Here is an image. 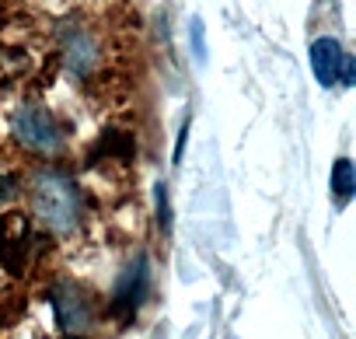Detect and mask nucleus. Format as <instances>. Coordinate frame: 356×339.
<instances>
[{"label": "nucleus", "instance_id": "obj_4", "mask_svg": "<svg viewBox=\"0 0 356 339\" xmlns=\"http://www.w3.org/2000/svg\"><path fill=\"white\" fill-rule=\"evenodd\" d=\"M29 221L22 214H8L0 217V255H4V266L11 276L25 273V259H29Z\"/></svg>", "mask_w": 356, "mask_h": 339}, {"label": "nucleus", "instance_id": "obj_7", "mask_svg": "<svg viewBox=\"0 0 356 339\" xmlns=\"http://www.w3.org/2000/svg\"><path fill=\"white\" fill-rule=\"evenodd\" d=\"M311 67H314V77L332 88L339 81V67H342V49L335 39H314L311 46Z\"/></svg>", "mask_w": 356, "mask_h": 339}, {"label": "nucleus", "instance_id": "obj_6", "mask_svg": "<svg viewBox=\"0 0 356 339\" xmlns=\"http://www.w3.org/2000/svg\"><path fill=\"white\" fill-rule=\"evenodd\" d=\"M63 60H67V67L74 74H91L95 63H98V49H95L91 36L81 32V29L63 32Z\"/></svg>", "mask_w": 356, "mask_h": 339}, {"label": "nucleus", "instance_id": "obj_12", "mask_svg": "<svg viewBox=\"0 0 356 339\" xmlns=\"http://www.w3.org/2000/svg\"><path fill=\"white\" fill-rule=\"evenodd\" d=\"M11 196H15V179L0 175V200H11Z\"/></svg>", "mask_w": 356, "mask_h": 339}, {"label": "nucleus", "instance_id": "obj_8", "mask_svg": "<svg viewBox=\"0 0 356 339\" xmlns=\"http://www.w3.org/2000/svg\"><path fill=\"white\" fill-rule=\"evenodd\" d=\"M332 193H335L339 203H346L356 193V172H353V161L349 157H339L335 168H332Z\"/></svg>", "mask_w": 356, "mask_h": 339}, {"label": "nucleus", "instance_id": "obj_3", "mask_svg": "<svg viewBox=\"0 0 356 339\" xmlns=\"http://www.w3.org/2000/svg\"><path fill=\"white\" fill-rule=\"evenodd\" d=\"M15 136L32 154H56L63 147V133H60L56 119L35 105H25L15 112Z\"/></svg>", "mask_w": 356, "mask_h": 339}, {"label": "nucleus", "instance_id": "obj_5", "mask_svg": "<svg viewBox=\"0 0 356 339\" xmlns=\"http://www.w3.org/2000/svg\"><path fill=\"white\" fill-rule=\"evenodd\" d=\"M147 287H150L147 259L140 255V259H133V262L126 266V273H122L119 283H115V294H112V315H115V318H129V315L140 308V301L147 297Z\"/></svg>", "mask_w": 356, "mask_h": 339}, {"label": "nucleus", "instance_id": "obj_2", "mask_svg": "<svg viewBox=\"0 0 356 339\" xmlns=\"http://www.w3.org/2000/svg\"><path fill=\"white\" fill-rule=\"evenodd\" d=\"M49 301L56 308V322L67 336H88L91 332V322H95V304H91V294L70 280H60L53 290H49Z\"/></svg>", "mask_w": 356, "mask_h": 339}, {"label": "nucleus", "instance_id": "obj_10", "mask_svg": "<svg viewBox=\"0 0 356 339\" xmlns=\"http://www.w3.org/2000/svg\"><path fill=\"white\" fill-rule=\"evenodd\" d=\"M157 217H161V231H171V210H168V189L157 186Z\"/></svg>", "mask_w": 356, "mask_h": 339}, {"label": "nucleus", "instance_id": "obj_11", "mask_svg": "<svg viewBox=\"0 0 356 339\" xmlns=\"http://www.w3.org/2000/svg\"><path fill=\"white\" fill-rule=\"evenodd\" d=\"M353 77H356V60L349 56V53H342V67H339V81L349 88L353 84Z\"/></svg>", "mask_w": 356, "mask_h": 339}, {"label": "nucleus", "instance_id": "obj_1", "mask_svg": "<svg viewBox=\"0 0 356 339\" xmlns=\"http://www.w3.org/2000/svg\"><path fill=\"white\" fill-rule=\"evenodd\" d=\"M32 207H35L39 221L49 231H56V235L77 231L81 196H77V186L67 175H60V172H39L32 179Z\"/></svg>", "mask_w": 356, "mask_h": 339}, {"label": "nucleus", "instance_id": "obj_9", "mask_svg": "<svg viewBox=\"0 0 356 339\" xmlns=\"http://www.w3.org/2000/svg\"><path fill=\"white\" fill-rule=\"evenodd\" d=\"M193 49H196V60L203 63V60H207V39H203V18H193Z\"/></svg>", "mask_w": 356, "mask_h": 339}]
</instances>
